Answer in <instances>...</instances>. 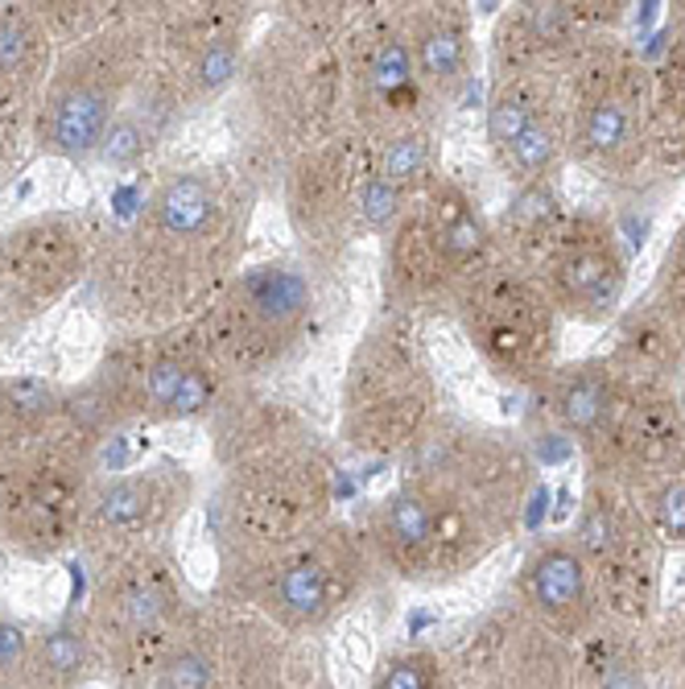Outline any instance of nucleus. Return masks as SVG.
Returning a JSON list of instances; mask_svg holds the SVG:
<instances>
[{"instance_id": "f257e3e1", "label": "nucleus", "mask_w": 685, "mask_h": 689, "mask_svg": "<svg viewBox=\"0 0 685 689\" xmlns=\"http://www.w3.org/2000/svg\"><path fill=\"white\" fill-rule=\"evenodd\" d=\"M257 178L248 169H178L149 194L145 215L99 264L104 298L137 326L206 314L240 273Z\"/></svg>"}, {"instance_id": "f03ea898", "label": "nucleus", "mask_w": 685, "mask_h": 689, "mask_svg": "<svg viewBox=\"0 0 685 689\" xmlns=\"http://www.w3.org/2000/svg\"><path fill=\"white\" fill-rule=\"evenodd\" d=\"M215 426V450L227 471L223 528L240 545L244 561L331 521L339 459L306 413L277 396L227 392Z\"/></svg>"}, {"instance_id": "7ed1b4c3", "label": "nucleus", "mask_w": 685, "mask_h": 689, "mask_svg": "<svg viewBox=\"0 0 685 689\" xmlns=\"http://www.w3.org/2000/svg\"><path fill=\"white\" fill-rule=\"evenodd\" d=\"M240 136L252 178H285L302 153L347 132L343 46L277 21L248 46L240 71Z\"/></svg>"}, {"instance_id": "20e7f679", "label": "nucleus", "mask_w": 685, "mask_h": 689, "mask_svg": "<svg viewBox=\"0 0 685 689\" xmlns=\"http://www.w3.org/2000/svg\"><path fill=\"white\" fill-rule=\"evenodd\" d=\"M434 421L438 384L413 318H371L339 389V442L359 459L392 463L405 459Z\"/></svg>"}, {"instance_id": "39448f33", "label": "nucleus", "mask_w": 685, "mask_h": 689, "mask_svg": "<svg viewBox=\"0 0 685 689\" xmlns=\"http://www.w3.org/2000/svg\"><path fill=\"white\" fill-rule=\"evenodd\" d=\"M318 326V277L302 261L273 257L240 269L199 322L206 355L227 384L281 372L310 347Z\"/></svg>"}, {"instance_id": "423d86ee", "label": "nucleus", "mask_w": 685, "mask_h": 689, "mask_svg": "<svg viewBox=\"0 0 685 689\" xmlns=\"http://www.w3.org/2000/svg\"><path fill=\"white\" fill-rule=\"evenodd\" d=\"M380 298L385 314L413 318L438 306H459L463 289L492 261V231L480 206L454 182L438 178L409 199L401 219L385 236Z\"/></svg>"}, {"instance_id": "0eeeda50", "label": "nucleus", "mask_w": 685, "mask_h": 689, "mask_svg": "<svg viewBox=\"0 0 685 689\" xmlns=\"http://www.w3.org/2000/svg\"><path fill=\"white\" fill-rule=\"evenodd\" d=\"M376 178V150L364 136L343 132L302 153L281 178V203L297 240V261L315 277H334L352 248L368 240L364 199Z\"/></svg>"}, {"instance_id": "6e6552de", "label": "nucleus", "mask_w": 685, "mask_h": 689, "mask_svg": "<svg viewBox=\"0 0 685 689\" xmlns=\"http://www.w3.org/2000/svg\"><path fill=\"white\" fill-rule=\"evenodd\" d=\"M260 611L290 632L331 623L376 570L368 540L355 524L331 516L315 533L244 561Z\"/></svg>"}, {"instance_id": "1a4fd4ad", "label": "nucleus", "mask_w": 685, "mask_h": 689, "mask_svg": "<svg viewBox=\"0 0 685 689\" xmlns=\"http://www.w3.org/2000/svg\"><path fill=\"white\" fill-rule=\"evenodd\" d=\"M145 71V41L132 29H99L58 62L37 108V145L67 162H87L125 95Z\"/></svg>"}, {"instance_id": "9d476101", "label": "nucleus", "mask_w": 685, "mask_h": 689, "mask_svg": "<svg viewBox=\"0 0 685 689\" xmlns=\"http://www.w3.org/2000/svg\"><path fill=\"white\" fill-rule=\"evenodd\" d=\"M95 380L116 401L120 421H194L220 409L227 396V376L206 355L199 326L137 338L111 355Z\"/></svg>"}, {"instance_id": "9b49d317", "label": "nucleus", "mask_w": 685, "mask_h": 689, "mask_svg": "<svg viewBox=\"0 0 685 689\" xmlns=\"http://www.w3.org/2000/svg\"><path fill=\"white\" fill-rule=\"evenodd\" d=\"M347 75V132L368 145L389 141L392 132L426 124L429 95L417 79L413 46L405 34L401 4H368L364 17L343 41Z\"/></svg>"}, {"instance_id": "f8f14e48", "label": "nucleus", "mask_w": 685, "mask_h": 689, "mask_svg": "<svg viewBox=\"0 0 685 689\" xmlns=\"http://www.w3.org/2000/svg\"><path fill=\"white\" fill-rule=\"evenodd\" d=\"M475 352L508 380L545 376L554 355V301L520 264L487 261L459 298Z\"/></svg>"}, {"instance_id": "ddd939ff", "label": "nucleus", "mask_w": 685, "mask_h": 689, "mask_svg": "<svg viewBox=\"0 0 685 689\" xmlns=\"http://www.w3.org/2000/svg\"><path fill=\"white\" fill-rule=\"evenodd\" d=\"M87 471L62 442H37L0 475V537L29 554H55L83 528Z\"/></svg>"}, {"instance_id": "4468645a", "label": "nucleus", "mask_w": 685, "mask_h": 689, "mask_svg": "<svg viewBox=\"0 0 685 689\" xmlns=\"http://www.w3.org/2000/svg\"><path fill=\"white\" fill-rule=\"evenodd\" d=\"M645 108H649V79L631 58L615 55V50L587 55L575 83L570 145L587 166L619 174L640 157L649 141Z\"/></svg>"}, {"instance_id": "2eb2a0df", "label": "nucleus", "mask_w": 685, "mask_h": 689, "mask_svg": "<svg viewBox=\"0 0 685 689\" xmlns=\"http://www.w3.org/2000/svg\"><path fill=\"white\" fill-rule=\"evenodd\" d=\"M603 475L628 484H657L677 471L685 450V417L661 384L619 376V389L603 426L582 442Z\"/></svg>"}, {"instance_id": "dca6fc26", "label": "nucleus", "mask_w": 685, "mask_h": 689, "mask_svg": "<svg viewBox=\"0 0 685 689\" xmlns=\"http://www.w3.org/2000/svg\"><path fill=\"white\" fill-rule=\"evenodd\" d=\"M538 281L554 310L582 322H603L624 294V252L607 224L566 219L538 264Z\"/></svg>"}, {"instance_id": "f3484780", "label": "nucleus", "mask_w": 685, "mask_h": 689, "mask_svg": "<svg viewBox=\"0 0 685 689\" xmlns=\"http://www.w3.org/2000/svg\"><path fill=\"white\" fill-rule=\"evenodd\" d=\"M92 236L71 215H50L17 227L0 240V301L42 310L71 285L87 264Z\"/></svg>"}, {"instance_id": "a211bd4d", "label": "nucleus", "mask_w": 685, "mask_h": 689, "mask_svg": "<svg viewBox=\"0 0 685 689\" xmlns=\"http://www.w3.org/2000/svg\"><path fill=\"white\" fill-rule=\"evenodd\" d=\"M248 4H211L182 29V62L166 79L186 104L215 99L240 83L248 58Z\"/></svg>"}, {"instance_id": "6ab92c4d", "label": "nucleus", "mask_w": 685, "mask_h": 689, "mask_svg": "<svg viewBox=\"0 0 685 689\" xmlns=\"http://www.w3.org/2000/svg\"><path fill=\"white\" fill-rule=\"evenodd\" d=\"M190 491L194 487L182 466H149L137 475H116L92 487L83 528L108 540L141 537L149 528L166 524L169 516H182Z\"/></svg>"}, {"instance_id": "aec40b11", "label": "nucleus", "mask_w": 685, "mask_h": 689, "mask_svg": "<svg viewBox=\"0 0 685 689\" xmlns=\"http://www.w3.org/2000/svg\"><path fill=\"white\" fill-rule=\"evenodd\" d=\"M401 9H405V34L426 95L434 99V95L459 92L466 79V62H471V29H466L463 4H401Z\"/></svg>"}, {"instance_id": "412c9836", "label": "nucleus", "mask_w": 685, "mask_h": 689, "mask_svg": "<svg viewBox=\"0 0 685 689\" xmlns=\"http://www.w3.org/2000/svg\"><path fill=\"white\" fill-rule=\"evenodd\" d=\"M615 389H619V372L607 364H578V368L557 372L550 380V413H554L557 429L587 442L612 409Z\"/></svg>"}, {"instance_id": "4be33fe9", "label": "nucleus", "mask_w": 685, "mask_h": 689, "mask_svg": "<svg viewBox=\"0 0 685 689\" xmlns=\"http://www.w3.org/2000/svg\"><path fill=\"white\" fill-rule=\"evenodd\" d=\"M587 561L575 545H545L524 570V595L550 619H570L587 607Z\"/></svg>"}, {"instance_id": "5701e85b", "label": "nucleus", "mask_w": 685, "mask_h": 689, "mask_svg": "<svg viewBox=\"0 0 685 689\" xmlns=\"http://www.w3.org/2000/svg\"><path fill=\"white\" fill-rule=\"evenodd\" d=\"M554 112V92L545 71H520V75H504L492 104H487V141L492 150L504 153L520 132L533 120Z\"/></svg>"}, {"instance_id": "b1692460", "label": "nucleus", "mask_w": 685, "mask_h": 689, "mask_svg": "<svg viewBox=\"0 0 685 689\" xmlns=\"http://www.w3.org/2000/svg\"><path fill=\"white\" fill-rule=\"evenodd\" d=\"M371 150H376V174L392 190H401L405 199H417L422 190L442 178V174H434V132H429V120L392 132L389 141H380Z\"/></svg>"}, {"instance_id": "393cba45", "label": "nucleus", "mask_w": 685, "mask_h": 689, "mask_svg": "<svg viewBox=\"0 0 685 689\" xmlns=\"http://www.w3.org/2000/svg\"><path fill=\"white\" fill-rule=\"evenodd\" d=\"M42 17L29 9H0V108H9L29 83L42 58Z\"/></svg>"}, {"instance_id": "a878e982", "label": "nucleus", "mask_w": 685, "mask_h": 689, "mask_svg": "<svg viewBox=\"0 0 685 689\" xmlns=\"http://www.w3.org/2000/svg\"><path fill=\"white\" fill-rule=\"evenodd\" d=\"M111 615H116V628L129 640H145V635L162 632L169 615V591L162 574L149 566H132L111 591Z\"/></svg>"}, {"instance_id": "bb28decb", "label": "nucleus", "mask_w": 685, "mask_h": 689, "mask_svg": "<svg viewBox=\"0 0 685 689\" xmlns=\"http://www.w3.org/2000/svg\"><path fill=\"white\" fill-rule=\"evenodd\" d=\"M562 145H566V129H562V120L550 112V116H541V120H533V124L520 132L508 150L496 153V157H500V169L512 182L533 187V182H541V178L557 166Z\"/></svg>"}, {"instance_id": "cd10ccee", "label": "nucleus", "mask_w": 685, "mask_h": 689, "mask_svg": "<svg viewBox=\"0 0 685 689\" xmlns=\"http://www.w3.org/2000/svg\"><path fill=\"white\" fill-rule=\"evenodd\" d=\"M29 661H34V673L37 681H46V686L55 689H71L87 665H92V644H87V635L71 628V623H62L55 632H46L37 640L34 649H29Z\"/></svg>"}, {"instance_id": "c85d7f7f", "label": "nucleus", "mask_w": 685, "mask_h": 689, "mask_svg": "<svg viewBox=\"0 0 685 689\" xmlns=\"http://www.w3.org/2000/svg\"><path fill=\"white\" fill-rule=\"evenodd\" d=\"M157 120L162 116H153L145 104L141 108H120L108 132H104V141H99V162H108L111 169L137 166L157 145Z\"/></svg>"}, {"instance_id": "c756f323", "label": "nucleus", "mask_w": 685, "mask_h": 689, "mask_svg": "<svg viewBox=\"0 0 685 689\" xmlns=\"http://www.w3.org/2000/svg\"><path fill=\"white\" fill-rule=\"evenodd\" d=\"M162 689H220V673H215V656L211 649L186 640L174 644L162 661Z\"/></svg>"}, {"instance_id": "7c9ffc66", "label": "nucleus", "mask_w": 685, "mask_h": 689, "mask_svg": "<svg viewBox=\"0 0 685 689\" xmlns=\"http://www.w3.org/2000/svg\"><path fill=\"white\" fill-rule=\"evenodd\" d=\"M649 516L661 537L685 540V475H665L649 487Z\"/></svg>"}, {"instance_id": "2f4dec72", "label": "nucleus", "mask_w": 685, "mask_h": 689, "mask_svg": "<svg viewBox=\"0 0 685 689\" xmlns=\"http://www.w3.org/2000/svg\"><path fill=\"white\" fill-rule=\"evenodd\" d=\"M434 681H438V665L429 652H401L376 673L371 689H434Z\"/></svg>"}, {"instance_id": "473e14b6", "label": "nucleus", "mask_w": 685, "mask_h": 689, "mask_svg": "<svg viewBox=\"0 0 685 689\" xmlns=\"http://www.w3.org/2000/svg\"><path fill=\"white\" fill-rule=\"evenodd\" d=\"M21 661H29V635L13 619H0V681L17 669Z\"/></svg>"}, {"instance_id": "72a5a7b5", "label": "nucleus", "mask_w": 685, "mask_h": 689, "mask_svg": "<svg viewBox=\"0 0 685 689\" xmlns=\"http://www.w3.org/2000/svg\"><path fill=\"white\" fill-rule=\"evenodd\" d=\"M603 689H645V686H640V677L628 665H612V669L603 673Z\"/></svg>"}, {"instance_id": "f704fd0d", "label": "nucleus", "mask_w": 685, "mask_h": 689, "mask_svg": "<svg viewBox=\"0 0 685 689\" xmlns=\"http://www.w3.org/2000/svg\"><path fill=\"white\" fill-rule=\"evenodd\" d=\"M125 689H149V686H137V681H132V686H125Z\"/></svg>"}]
</instances>
